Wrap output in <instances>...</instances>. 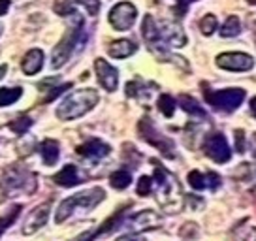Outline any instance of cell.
I'll return each mask as SVG.
<instances>
[{"label":"cell","instance_id":"1","mask_svg":"<svg viewBox=\"0 0 256 241\" xmlns=\"http://www.w3.org/2000/svg\"><path fill=\"white\" fill-rule=\"evenodd\" d=\"M152 164H154V177L152 179L158 186L156 200H158L160 208L164 211H168V213H177L183 206L181 186H179L176 177L172 176L162 164H158L156 160H152Z\"/></svg>","mask_w":256,"mask_h":241},{"label":"cell","instance_id":"2","mask_svg":"<svg viewBox=\"0 0 256 241\" xmlns=\"http://www.w3.org/2000/svg\"><path fill=\"white\" fill-rule=\"evenodd\" d=\"M38 188L36 176L23 166H10L0 177V204L12 198L14 194H34Z\"/></svg>","mask_w":256,"mask_h":241},{"label":"cell","instance_id":"3","mask_svg":"<svg viewBox=\"0 0 256 241\" xmlns=\"http://www.w3.org/2000/svg\"><path fill=\"white\" fill-rule=\"evenodd\" d=\"M68 17H72V23L68 26V30L64 32L62 40L56 44V48L53 49V55H51V66H53V68H60V66L66 64L74 51L85 42V34H83V17H81L80 14H76V12Z\"/></svg>","mask_w":256,"mask_h":241},{"label":"cell","instance_id":"4","mask_svg":"<svg viewBox=\"0 0 256 241\" xmlns=\"http://www.w3.org/2000/svg\"><path fill=\"white\" fill-rule=\"evenodd\" d=\"M98 100H100V96H98V92H96L94 88L74 90L56 108V117L60 120L80 119V117H83L85 113H88L98 104Z\"/></svg>","mask_w":256,"mask_h":241},{"label":"cell","instance_id":"5","mask_svg":"<svg viewBox=\"0 0 256 241\" xmlns=\"http://www.w3.org/2000/svg\"><path fill=\"white\" fill-rule=\"evenodd\" d=\"M104 198H106V192H104V188H100V186H94V188H88V190L74 194V196H70V198H66V200L60 202V206H58V209H56L55 222L56 224L64 222V220L70 217L72 213H76L78 209H81V211H88V209L96 208Z\"/></svg>","mask_w":256,"mask_h":241},{"label":"cell","instance_id":"6","mask_svg":"<svg viewBox=\"0 0 256 241\" xmlns=\"http://www.w3.org/2000/svg\"><path fill=\"white\" fill-rule=\"evenodd\" d=\"M138 132H140V136L144 138L147 144H151L152 147H156L160 153H162V156H166V158H176V145H174V142H172L168 136L160 134L149 117H144V119L138 122Z\"/></svg>","mask_w":256,"mask_h":241},{"label":"cell","instance_id":"7","mask_svg":"<svg viewBox=\"0 0 256 241\" xmlns=\"http://www.w3.org/2000/svg\"><path fill=\"white\" fill-rule=\"evenodd\" d=\"M245 96H247V92L243 88H222V90H213V92L206 90V100L215 110L224 113L236 112L243 104Z\"/></svg>","mask_w":256,"mask_h":241},{"label":"cell","instance_id":"8","mask_svg":"<svg viewBox=\"0 0 256 241\" xmlns=\"http://www.w3.org/2000/svg\"><path fill=\"white\" fill-rule=\"evenodd\" d=\"M138 10L132 2H119L115 4L110 12V24L115 30H128L132 24L136 23Z\"/></svg>","mask_w":256,"mask_h":241},{"label":"cell","instance_id":"9","mask_svg":"<svg viewBox=\"0 0 256 241\" xmlns=\"http://www.w3.org/2000/svg\"><path fill=\"white\" fill-rule=\"evenodd\" d=\"M204 151L209 158L216 164H224L232 158V151H230V145L226 142V138L220 134V132H215V134H209L204 142Z\"/></svg>","mask_w":256,"mask_h":241},{"label":"cell","instance_id":"10","mask_svg":"<svg viewBox=\"0 0 256 241\" xmlns=\"http://www.w3.org/2000/svg\"><path fill=\"white\" fill-rule=\"evenodd\" d=\"M216 66L230 72H248L254 66V58L247 53L232 51V53H222L216 56Z\"/></svg>","mask_w":256,"mask_h":241},{"label":"cell","instance_id":"11","mask_svg":"<svg viewBox=\"0 0 256 241\" xmlns=\"http://www.w3.org/2000/svg\"><path fill=\"white\" fill-rule=\"evenodd\" d=\"M94 70H96V78H98V83L106 88V90H117L119 87V72L117 68H113L108 60L104 58H96L94 60Z\"/></svg>","mask_w":256,"mask_h":241},{"label":"cell","instance_id":"12","mask_svg":"<svg viewBox=\"0 0 256 241\" xmlns=\"http://www.w3.org/2000/svg\"><path fill=\"white\" fill-rule=\"evenodd\" d=\"M124 224H126L132 232H144V230L158 228V226L162 224V217H160L158 213L151 211V209H145V211H140L136 215H132Z\"/></svg>","mask_w":256,"mask_h":241},{"label":"cell","instance_id":"13","mask_svg":"<svg viewBox=\"0 0 256 241\" xmlns=\"http://www.w3.org/2000/svg\"><path fill=\"white\" fill-rule=\"evenodd\" d=\"M160 40L168 44V48H183L186 44V36H184L183 28L174 21H160L158 23Z\"/></svg>","mask_w":256,"mask_h":241},{"label":"cell","instance_id":"14","mask_svg":"<svg viewBox=\"0 0 256 241\" xmlns=\"http://www.w3.org/2000/svg\"><path fill=\"white\" fill-rule=\"evenodd\" d=\"M49 211H51V204L46 202V204H42L38 208H34L28 213V217L24 218L23 222V234L24 236H32L34 232H38L42 226H46L49 218Z\"/></svg>","mask_w":256,"mask_h":241},{"label":"cell","instance_id":"15","mask_svg":"<svg viewBox=\"0 0 256 241\" xmlns=\"http://www.w3.org/2000/svg\"><path fill=\"white\" fill-rule=\"evenodd\" d=\"M188 185L194 188V190H204V188H211L215 190L220 186V177L213 174V172H208V174H202L198 170H192L188 177H186Z\"/></svg>","mask_w":256,"mask_h":241},{"label":"cell","instance_id":"16","mask_svg":"<svg viewBox=\"0 0 256 241\" xmlns=\"http://www.w3.org/2000/svg\"><path fill=\"white\" fill-rule=\"evenodd\" d=\"M110 151H112V147L104 144L102 140H98V138H92V140H88V142H85L83 145L78 147V154L85 156V158H90V160H100V158L108 156Z\"/></svg>","mask_w":256,"mask_h":241},{"label":"cell","instance_id":"17","mask_svg":"<svg viewBox=\"0 0 256 241\" xmlns=\"http://www.w3.org/2000/svg\"><path fill=\"white\" fill-rule=\"evenodd\" d=\"M44 66V51L42 49H30L26 55L23 56L21 60V70H23L26 76H34L38 74Z\"/></svg>","mask_w":256,"mask_h":241},{"label":"cell","instance_id":"18","mask_svg":"<svg viewBox=\"0 0 256 241\" xmlns=\"http://www.w3.org/2000/svg\"><path fill=\"white\" fill-rule=\"evenodd\" d=\"M53 181H55L56 185L60 186H76L81 183V177H80V172H78V166H74V164H66L55 177H53Z\"/></svg>","mask_w":256,"mask_h":241},{"label":"cell","instance_id":"19","mask_svg":"<svg viewBox=\"0 0 256 241\" xmlns=\"http://www.w3.org/2000/svg\"><path fill=\"white\" fill-rule=\"evenodd\" d=\"M40 154H42V160H44L46 166H53V164H56L58 156H60L58 142H56V140H44L40 145Z\"/></svg>","mask_w":256,"mask_h":241},{"label":"cell","instance_id":"20","mask_svg":"<svg viewBox=\"0 0 256 241\" xmlns=\"http://www.w3.org/2000/svg\"><path fill=\"white\" fill-rule=\"evenodd\" d=\"M142 36L144 40L151 46H158L160 42V30H158V23L152 19V16H145L144 23H142Z\"/></svg>","mask_w":256,"mask_h":241},{"label":"cell","instance_id":"21","mask_svg":"<svg viewBox=\"0 0 256 241\" xmlns=\"http://www.w3.org/2000/svg\"><path fill=\"white\" fill-rule=\"evenodd\" d=\"M138 51L136 44L130 40H115L110 44L108 48V53L113 56V58H126V56L134 55Z\"/></svg>","mask_w":256,"mask_h":241},{"label":"cell","instance_id":"22","mask_svg":"<svg viewBox=\"0 0 256 241\" xmlns=\"http://www.w3.org/2000/svg\"><path fill=\"white\" fill-rule=\"evenodd\" d=\"M179 104H181V108H183L188 115H192V117L208 119V112L198 104V100H196V98L188 96V94H181V96H179Z\"/></svg>","mask_w":256,"mask_h":241},{"label":"cell","instance_id":"23","mask_svg":"<svg viewBox=\"0 0 256 241\" xmlns=\"http://www.w3.org/2000/svg\"><path fill=\"white\" fill-rule=\"evenodd\" d=\"M149 88H152V85L144 83L142 80H134V81H130V83H126V96L142 98L144 94H149V92H151Z\"/></svg>","mask_w":256,"mask_h":241},{"label":"cell","instance_id":"24","mask_svg":"<svg viewBox=\"0 0 256 241\" xmlns=\"http://www.w3.org/2000/svg\"><path fill=\"white\" fill-rule=\"evenodd\" d=\"M110 183H112L113 188L122 190V188H126V186L132 183V176H130L128 170H117V172H113L112 177H110Z\"/></svg>","mask_w":256,"mask_h":241},{"label":"cell","instance_id":"25","mask_svg":"<svg viewBox=\"0 0 256 241\" xmlns=\"http://www.w3.org/2000/svg\"><path fill=\"white\" fill-rule=\"evenodd\" d=\"M240 32H241L240 17L230 16L226 19V23L222 24V28H220V36H222V38H236Z\"/></svg>","mask_w":256,"mask_h":241},{"label":"cell","instance_id":"26","mask_svg":"<svg viewBox=\"0 0 256 241\" xmlns=\"http://www.w3.org/2000/svg\"><path fill=\"white\" fill-rule=\"evenodd\" d=\"M122 217H124V209H119L113 217L108 218L104 224L96 230V234H98V236H102V234H110V232H113V230H117L119 226H122Z\"/></svg>","mask_w":256,"mask_h":241},{"label":"cell","instance_id":"27","mask_svg":"<svg viewBox=\"0 0 256 241\" xmlns=\"http://www.w3.org/2000/svg\"><path fill=\"white\" fill-rule=\"evenodd\" d=\"M23 96V88L14 87V88H0V108L16 104L19 98Z\"/></svg>","mask_w":256,"mask_h":241},{"label":"cell","instance_id":"28","mask_svg":"<svg viewBox=\"0 0 256 241\" xmlns=\"http://www.w3.org/2000/svg\"><path fill=\"white\" fill-rule=\"evenodd\" d=\"M21 206L17 204V206H14V208L8 209V213H4V215H0V236L4 234V230L6 228H10V226L16 222V218L19 217V213H21Z\"/></svg>","mask_w":256,"mask_h":241},{"label":"cell","instance_id":"29","mask_svg":"<svg viewBox=\"0 0 256 241\" xmlns=\"http://www.w3.org/2000/svg\"><path fill=\"white\" fill-rule=\"evenodd\" d=\"M74 10L76 6H83V8L87 10L88 16H98V12H100V0H66Z\"/></svg>","mask_w":256,"mask_h":241},{"label":"cell","instance_id":"30","mask_svg":"<svg viewBox=\"0 0 256 241\" xmlns=\"http://www.w3.org/2000/svg\"><path fill=\"white\" fill-rule=\"evenodd\" d=\"M158 110L164 117H174V113H176V100L170 94H162L158 98Z\"/></svg>","mask_w":256,"mask_h":241},{"label":"cell","instance_id":"31","mask_svg":"<svg viewBox=\"0 0 256 241\" xmlns=\"http://www.w3.org/2000/svg\"><path fill=\"white\" fill-rule=\"evenodd\" d=\"M32 122H34V120H32L30 117H19V119H16V120H12V122H10L8 128L12 130V132H16L17 136H23L24 132L32 126Z\"/></svg>","mask_w":256,"mask_h":241},{"label":"cell","instance_id":"32","mask_svg":"<svg viewBox=\"0 0 256 241\" xmlns=\"http://www.w3.org/2000/svg\"><path fill=\"white\" fill-rule=\"evenodd\" d=\"M216 24H218V21H216L215 16H204L200 19V30H202V34H206V36L213 34L216 30Z\"/></svg>","mask_w":256,"mask_h":241},{"label":"cell","instance_id":"33","mask_svg":"<svg viewBox=\"0 0 256 241\" xmlns=\"http://www.w3.org/2000/svg\"><path fill=\"white\" fill-rule=\"evenodd\" d=\"M152 183H154V179H151L149 176H142L140 177V181H138V194L140 196H147V194H151L152 190Z\"/></svg>","mask_w":256,"mask_h":241},{"label":"cell","instance_id":"34","mask_svg":"<svg viewBox=\"0 0 256 241\" xmlns=\"http://www.w3.org/2000/svg\"><path fill=\"white\" fill-rule=\"evenodd\" d=\"M179 234L183 236L184 240H194L196 236H198V226L194 224V222H188V224H184L181 230H179Z\"/></svg>","mask_w":256,"mask_h":241},{"label":"cell","instance_id":"35","mask_svg":"<svg viewBox=\"0 0 256 241\" xmlns=\"http://www.w3.org/2000/svg\"><path fill=\"white\" fill-rule=\"evenodd\" d=\"M68 88H72V83H64V85H60V87H55V88H49L51 92H49L48 96H46V100L44 102H51V100H55L58 94H62L64 90H68Z\"/></svg>","mask_w":256,"mask_h":241},{"label":"cell","instance_id":"36","mask_svg":"<svg viewBox=\"0 0 256 241\" xmlns=\"http://www.w3.org/2000/svg\"><path fill=\"white\" fill-rule=\"evenodd\" d=\"M184 200L188 202V206H190L192 211H198V209H202L204 206H206L204 200L198 198V196H194V194H186V196H184Z\"/></svg>","mask_w":256,"mask_h":241},{"label":"cell","instance_id":"37","mask_svg":"<svg viewBox=\"0 0 256 241\" xmlns=\"http://www.w3.org/2000/svg\"><path fill=\"white\" fill-rule=\"evenodd\" d=\"M236 151L238 153H245V132L243 130H236Z\"/></svg>","mask_w":256,"mask_h":241},{"label":"cell","instance_id":"38","mask_svg":"<svg viewBox=\"0 0 256 241\" xmlns=\"http://www.w3.org/2000/svg\"><path fill=\"white\" fill-rule=\"evenodd\" d=\"M117 241H145V238L138 236V232H132V234H124V236H120Z\"/></svg>","mask_w":256,"mask_h":241},{"label":"cell","instance_id":"39","mask_svg":"<svg viewBox=\"0 0 256 241\" xmlns=\"http://www.w3.org/2000/svg\"><path fill=\"white\" fill-rule=\"evenodd\" d=\"M96 236H98L96 232H83L81 236H78V238L72 240V241H94Z\"/></svg>","mask_w":256,"mask_h":241},{"label":"cell","instance_id":"40","mask_svg":"<svg viewBox=\"0 0 256 241\" xmlns=\"http://www.w3.org/2000/svg\"><path fill=\"white\" fill-rule=\"evenodd\" d=\"M10 6H12L10 0H0V16H4V14L10 10Z\"/></svg>","mask_w":256,"mask_h":241},{"label":"cell","instance_id":"41","mask_svg":"<svg viewBox=\"0 0 256 241\" xmlns=\"http://www.w3.org/2000/svg\"><path fill=\"white\" fill-rule=\"evenodd\" d=\"M188 2H190V0H177V14H184Z\"/></svg>","mask_w":256,"mask_h":241},{"label":"cell","instance_id":"42","mask_svg":"<svg viewBox=\"0 0 256 241\" xmlns=\"http://www.w3.org/2000/svg\"><path fill=\"white\" fill-rule=\"evenodd\" d=\"M250 112H252V115L256 117V96L250 100Z\"/></svg>","mask_w":256,"mask_h":241},{"label":"cell","instance_id":"43","mask_svg":"<svg viewBox=\"0 0 256 241\" xmlns=\"http://www.w3.org/2000/svg\"><path fill=\"white\" fill-rule=\"evenodd\" d=\"M6 72H8V66H6V64H2V66H0V80H2L4 76H6Z\"/></svg>","mask_w":256,"mask_h":241},{"label":"cell","instance_id":"44","mask_svg":"<svg viewBox=\"0 0 256 241\" xmlns=\"http://www.w3.org/2000/svg\"><path fill=\"white\" fill-rule=\"evenodd\" d=\"M2 28H4V26H2V23H0V34H2Z\"/></svg>","mask_w":256,"mask_h":241},{"label":"cell","instance_id":"45","mask_svg":"<svg viewBox=\"0 0 256 241\" xmlns=\"http://www.w3.org/2000/svg\"><path fill=\"white\" fill-rule=\"evenodd\" d=\"M248 2H252V4H256V0H248Z\"/></svg>","mask_w":256,"mask_h":241}]
</instances>
